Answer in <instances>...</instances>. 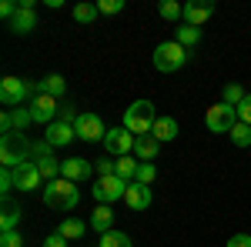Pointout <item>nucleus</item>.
I'll use <instances>...</instances> for the list:
<instances>
[{"label":"nucleus","instance_id":"1","mask_svg":"<svg viewBox=\"0 0 251 247\" xmlns=\"http://www.w3.org/2000/svg\"><path fill=\"white\" fill-rule=\"evenodd\" d=\"M80 201V190L74 180H64V177H57V180H50L47 187H44V204L50 210H74Z\"/></svg>","mask_w":251,"mask_h":247},{"label":"nucleus","instance_id":"2","mask_svg":"<svg viewBox=\"0 0 251 247\" xmlns=\"http://www.w3.org/2000/svg\"><path fill=\"white\" fill-rule=\"evenodd\" d=\"M154 124H157V114H154V104H151V100H134V104L127 107V114H124V127L134 134V137L151 134Z\"/></svg>","mask_w":251,"mask_h":247},{"label":"nucleus","instance_id":"3","mask_svg":"<svg viewBox=\"0 0 251 247\" xmlns=\"http://www.w3.org/2000/svg\"><path fill=\"white\" fill-rule=\"evenodd\" d=\"M184 64H188V50H184L177 40H164V44L154 47V70L174 74V70H181Z\"/></svg>","mask_w":251,"mask_h":247},{"label":"nucleus","instance_id":"4","mask_svg":"<svg viewBox=\"0 0 251 247\" xmlns=\"http://www.w3.org/2000/svg\"><path fill=\"white\" fill-rule=\"evenodd\" d=\"M0 160H3V167H20L24 160H30V144H27V137L17 131L3 134V140H0Z\"/></svg>","mask_w":251,"mask_h":247},{"label":"nucleus","instance_id":"5","mask_svg":"<svg viewBox=\"0 0 251 247\" xmlns=\"http://www.w3.org/2000/svg\"><path fill=\"white\" fill-rule=\"evenodd\" d=\"M30 94H34V97L40 94V84H37V87H30V84L20 80V77H3V80H0V104H3L7 111H10V107H20Z\"/></svg>","mask_w":251,"mask_h":247},{"label":"nucleus","instance_id":"6","mask_svg":"<svg viewBox=\"0 0 251 247\" xmlns=\"http://www.w3.org/2000/svg\"><path fill=\"white\" fill-rule=\"evenodd\" d=\"M204 124H208V131L211 134H231L234 124H238V111H234L231 104H214L208 107V114H204Z\"/></svg>","mask_w":251,"mask_h":247},{"label":"nucleus","instance_id":"7","mask_svg":"<svg viewBox=\"0 0 251 247\" xmlns=\"http://www.w3.org/2000/svg\"><path fill=\"white\" fill-rule=\"evenodd\" d=\"M97 204H114V201H124V194H127V180H121L117 174L111 177H97L94 187H91Z\"/></svg>","mask_w":251,"mask_h":247},{"label":"nucleus","instance_id":"8","mask_svg":"<svg viewBox=\"0 0 251 247\" xmlns=\"http://www.w3.org/2000/svg\"><path fill=\"white\" fill-rule=\"evenodd\" d=\"M134 144H137V137L127 127H114V131H107V137H104V147H107V154H114V157L134 154Z\"/></svg>","mask_w":251,"mask_h":247},{"label":"nucleus","instance_id":"9","mask_svg":"<svg viewBox=\"0 0 251 247\" xmlns=\"http://www.w3.org/2000/svg\"><path fill=\"white\" fill-rule=\"evenodd\" d=\"M57 114H60V104L54 100V97L37 94L34 100H30V117H34V124H44V127H50Z\"/></svg>","mask_w":251,"mask_h":247},{"label":"nucleus","instance_id":"10","mask_svg":"<svg viewBox=\"0 0 251 247\" xmlns=\"http://www.w3.org/2000/svg\"><path fill=\"white\" fill-rule=\"evenodd\" d=\"M74 131H77L80 140H104V137H107V127H104V120L97 114H80L77 124H74Z\"/></svg>","mask_w":251,"mask_h":247},{"label":"nucleus","instance_id":"11","mask_svg":"<svg viewBox=\"0 0 251 247\" xmlns=\"http://www.w3.org/2000/svg\"><path fill=\"white\" fill-rule=\"evenodd\" d=\"M10 171H14V184H17V190H24V194H27V190H37L40 180H44L34 160H24L20 167H10Z\"/></svg>","mask_w":251,"mask_h":247},{"label":"nucleus","instance_id":"12","mask_svg":"<svg viewBox=\"0 0 251 247\" xmlns=\"http://www.w3.org/2000/svg\"><path fill=\"white\" fill-rule=\"evenodd\" d=\"M214 14V3L211 0H188L184 3V23L188 27H204Z\"/></svg>","mask_w":251,"mask_h":247},{"label":"nucleus","instance_id":"13","mask_svg":"<svg viewBox=\"0 0 251 247\" xmlns=\"http://www.w3.org/2000/svg\"><path fill=\"white\" fill-rule=\"evenodd\" d=\"M91 174H94V167H91V160H84V157H67V160H60V177H64V180L80 184V180H87Z\"/></svg>","mask_w":251,"mask_h":247},{"label":"nucleus","instance_id":"14","mask_svg":"<svg viewBox=\"0 0 251 247\" xmlns=\"http://www.w3.org/2000/svg\"><path fill=\"white\" fill-rule=\"evenodd\" d=\"M27 124H34L30 107H10V111H3V117H0V127H3V134H10V131L24 134V127H27Z\"/></svg>","mask_w":251,"mask_h":247},{"label":"nucleus","instance_id":"15","mask_svg":"<svg viewBox=\"0 0 251 247\" xmlns=\"http://www.w3.org/2000/svg\"><path fill=\"white\" fill-rule=\"evenodd\" d=\"M77 137V131H74V124H64V120H54L47 131H44V140L50 144V147H67L71 140Z\"/></svg>","mask_w":251,"mask_h":247},{"label":"nucleus","instance_id":"16","mask_svg":"<svg viewBox=\"0 0 251 247\" xmlns=\"http://www.w3.org/2000/svg\"><path fill=\"white\" fill-rule=\"evenodd\" d=\"M124 204H127L131 210H148L151 207V187L131 180V184H127V194H124Z\"/></svg>","mask_w":251,"mask_h":247},{"label":"nucleus","instance_id":"17","mask_svg":"<svg viewBox=\"0 0 251 247\" xmlns=\"http://www.w3.org/2000/svg\"><path fill=\"white\" fill-rule=\"evenodd\" d=\"M157 151H161V140H157L154 134H144V137H137V144H134L137 160H151V164H154Z\"/></svg>","mask_w":251,"mask_h":247},{"label":"nucleus","instance_id":"18","mask_svg":"<svg viewBox=\"0 0 251 247\" xmlns=\"http://www.w3.org/2000/svg\"><path fill=\"white\" fill-rule=\"evenodd\" d=\"M40 94H47V97H54V100H60V97L67 94V80L60 74H47L44 80H40Z\"/></svg>","mask_w":251,"mask_h":247},{"label":"nucleus","instance_id":"19","mask_svg":"<svg viewBox=\"0 0 251 247\" xmlns=\"http://www.w3.org/2000/svg\"><path fill=\"white\" fill-rule=\"evenodd\" d=\"M7 27H10L14 34H30V30L37 27V14H34V10H24V7H20V10H17V17L10 20Z\"/></svg>","mask_w":251,"mask_h":247},{"label":"nucleus","instance_id":"20","mask_svg":"<svg viewBox=\"0 0 251 247\" xmlns=\"http://www.w3.org/2000/svg\"><path fill=\"white\" fill-rule=\"evenodd\" d=\"M34 164H37L40 177H44L47 184H50V180H57V177H60V160L54 157V154H44V157H37Z\"/></svg>","mask_w":251,"mask_h":247},{"label":"nucleus","instance_id":"21","mask_svg":"<svg viewBox=\"0 0 251 247\" xmlns=\"http://www.w3.org/2000/svg\"><path fill=\"white\" fill-rule=\"evenodd\" d=\"M111 224H114V210L107 207V204H97V210L91 214V227H94L97 234H107Z\"/></svg>","mask_w":251,"mask_h":247},{"label":"nucleus","instance_id":"22","mask_svg":"<svg viewBox=\"0 0 251 247\" xmlns=\"http://www.w3.org/2000/svg\"><path fill=\"white\" fill-rule=\"evenodd\" d=\"M20 217H24V210L17 204H10V201H3V214H0V230L7 234V230H17Z\"/></svg>","mask_w":251,"mask_h":247},{"label":"nucleus","instance_id":"23","mask_svg":"<svg viewBox=\"0 0 251 247\" xmlns=\"http://www.w3.org/2000/svg\"><path fill=\"white\" fill-rule=\"evenodd\" d=\"M84 230H87V224H84V221H77V217H67V221H60L57 234L64 237V241H80V237H84Z\"/></svg>","mask_w":251,"mask_h":247},{"label":"nucleus","instance_id":"24","mask_svg":"<svg viewBox=\"0 0 251 247\" xmlns=\"http://www.w3.org/2000/svg\"><path fill=\"white\" fill-rule=\"evenodd\" d=\"M161 140V144H168V140H174L177 137V120L174 117H157V124H154V131H151Z\"/></svg>","mask_w":251,"mask_h":247},{"label":"nucleus","instance_id":"25","mask_svg":"<svg viewBox=\"0 0 251 247\" xmlns=\"http://www.w3.org/2000/svg\"><path fill=\"white\" fill-rule=\"evenodd\" d=\"M174 40H177L184 50H188V47H198V44H201V27H188V23H184V27H174Z\"/></svg>","mask_w":251,"mask_h":247},{"label":"nucleus","instance_id":"26","mask_svg":"<svg viewBox=\"0 0 251 247\" xmlns=\"http://www.w3.org/2000/svg\"><path fill=\"white\" fill-rule=\"evenodd\" d=\"M137 164H141V160H131V154H127V157H117L114 160V174L121 177V180L131 184V180L137 177Z\"/></svg>","mask_w":251,"mask_h":247},{"label":"nucleus","instance_id":"27","mask_svg":"<svg viewBox=\"0 0 251 247\" xmlns=\"http://www.w3.org/2000/svg\"><path fill=\"white\" fill-rule=\"evenodd\" d=\"M157 14H161V17L164 20H184V3H177V0H164V3H161V7H157Z\"/></svg>","mask_w":251,"mask_h":247},{"label":"nucleus","instance_id":"28","mask_svg":"<svg viewBox=\"0 0 251 247\" xmlns=\"http://www.w3.org/2000/svg\"><path fill=\"white\" fill-rule=\"evenodd\" d=\"M100 247H134V241L121 230H107V234H100Z\"/></svg>","mask_w":251,"mask_h":247},{"label":"nucleus","instance_id":"29","mask_svg":"<svg viewBox=\"0 0 251 247\" xmlns=\"http://www.w3.org/2000/svg\"><path fill=\"white\" fill-rule=\"evenodd\" d=\"M154 177H157V167L151 164V160H141V164H137V177H134L137 184H148V187H151Z\"/></svg>","mask_w":251,"mask_h":247},{"label":"nucleus","instance_id":"30","mask_svg":"<svg viewBox=\"0 0 251 247\" xmlns=\"http://www.w3.org/2000/svg\"><path fill=\"white\" fill-rule=\"evenodd\" d=\"M74 20H77V23H94L97 20V3H77V7H74Z\"/></svg>","mask_w":251,"mask_h":247},{"label":"nucleus","instance_id":"31","mask_svg":"<svg viewBox=\"0 0 251 247\" xmlns=\"http://www.w3.org/2000/svg\"><path fill=\"white\" fill-rule=\"evenodd\" d=\"M231 140H234V147H251V127L238 120L234 131H231Z\"/></svg>","mask_w":251,"mask_h":247},{"label":"nucleus","instance_id":"32","mask_svg":"<svg viewBox=\"0 0 251 247\" xmlns=\"http://www.w3.org/2000/svg\"><path fill=\"white\" fill-rule=\"evenodd\" d=\"M245 87H241V84H228V87H225V104H231L234 111H238V104H241V100H245Z\"/></svg>","mask_w":251,"mask_h":247},{"label":"nucleus","instance_id":"33","mask_svg":"<svg viewBox=\"0 0 251 247\" xmlns=\"http://www.w3.org/2000/svg\"><path fill=\"white\" fill-rule=\"evenodd\" d=\"M124 0H97V14H121Z\"/></svg>","mask_w":251,"mask_h":247},{"label":"nucleus","instance_id":"34","mask_svg":"<svg viewBox=\"0 0 251 247\" xmlns=\"http://www.w3.org/2000/svg\"><path fill=\"white\" fill-rule=\"evenodd\" d=\"M0 247H24L20 230H7V234H0Z\"/></svg>","mask_w":251,"mask_h":247},{"label":"nucleus","instance_id":"35","mask_svg":"<svg viewBox=\"0 0 251 247\" xmlns=\"http://www.w3.org/2000/svg\"><path fill=\"white\" fill-rule=\"evenodd\" d=\"M238 120H241V124H248V127H251V94L245 97L241 104H238Z\"/></svg>","mask_w":251,"mask_h":247},{"label":"nucleus","instance_id":"36","mask_svg":"<svg viewBox=\"0 0 251 247\" xmlns=\"http://www.w3.org/2000/svg\"><path fill=\"white\" fill-rule=\"evenodd\" d=\"M14 187H17V184H14V171H10V167H3V171H0V190H3V194H10Z\"/></svg>","mask_w":251,"mask_h":247},{"label":"nucleus","instance_id":"37","mask_svg":"<svg viewBox=\"0 0 251 247\" xmlns=\"http://www.w3.org/2000/svg\"><path fill=\"white\" fill-rule=\"evenodd\" d=\"M228 247H251V234H234L228 241Z\"/></svg>","mask_w":251,"mask_h":247},{"label":"nucleus","instance_id":"38","mask_svg":"<svg viewBox=\"0 0 251 247\" xmlns=\"http://www.w3.org/2000/svg\"><path fill=\"white\" fill-rule=\"evenodd\" d=\"M97 174L100 177H111L114 174V160H97Z\"/></svg>","mask_w":251,"mask_h":247},{"label":"nucleus","instance_id":"39","mask_svg":"<svg viewBox=\"0 0 251 247\" xmlns=\"http://www.w3.org/2000/svg\"><path fill=\"white\" fill-rule=\"evenodd\" d=\"M40 247H67V241H64L60 234H50V237H47V241H44Z\"/></svg>","mask_w":251,"mask_h":247}]
</instances>
